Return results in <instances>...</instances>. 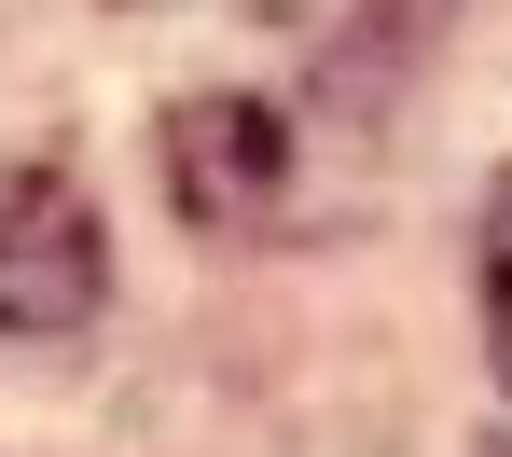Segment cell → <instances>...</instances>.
<instances>
[{
  "label": "cell",
  "instance_id": "6da1fadb",
  "mask_svg": "<svg viewBox=\"0 0 512 457\" xmlns=\"http://www.w3.org/2000/svg\"><path fill=\"white\" fill-rule=\"evenodd\" d=\"M97 291H111V236H97L84 181L56 153L0 167V333H70L97 319Z\"/></svg>",
  "mask_w": 512,
  "mask_h": 457
},
{
  "label": "cell",
  "instance_id": "7a4b0ae2",
  "mask_svg": "<svg viewBox=\"0 0 512 457\" xmlns=\"http://www.w3.org/2000/svg\"><path fill=\"white\" fill-rule=\"evenodd\" d=\"M485 319H499V388H512V181H499V222H485Z\"/></svg>",
  "mask_w": 512,
  "mask_h": 457
}]
</instances>
